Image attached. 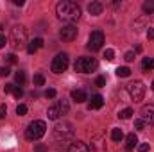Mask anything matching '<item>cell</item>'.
I'll use <instances>...</instances> for the list:
<instances>
[{
    "instance_id": "6da1fadb",
    "label": "cell",
    "mask_w": 154,
    "mask_h": 152,
    "mask_svg": "<svg viewBox=\"0 0 154 152\" xmlns=\"http://www.w3.org/2000/svg\"><path fill=\"white\" fill-rule=\"evenodd\" d=\"M56 13H57V18L63 22H75L81 18V7L75 2H70V0L59 2L56 7Z\"/></svg>"
},
{
    "instance_id": "7a4b0ae2",
    "label": "cell",
    "mask_w": 154,
    "mask_h": 152,
    "mask_svg": "<svg viewBox=\"0 0 154 152\" xmlns=\"http://www.w3.org/2000/svg\"><path fill=\"white\" fill-rule=\"evenodd\" d=\"M45 132H47V123L43 120H34L29 123V127L25 131V138L31 141H38L41 136H45Z\"/></svg>"
},
{
    "instance_id": "3957f363",
    "label": "cell",
    "mask_w": 154,
    "mask_h": 152,
    "mask_svg": "<svg viewBox=\"0 0 154 152\" xmlns=\"http://www.w3.org/2000/svg\"><path fill=\"white\" fill-rule=\"evenodd\" d=\"M99 66L97 59L95 57H79L75 63H74V70L79 74H90V72H95Z\"/></svg>"
},
{
    "instance_id": "277c9868",
    "label": "cell",
    "mask_w": 154,
    "mask_h": 152,
    "mask_svg": "<svg viewBox=\"0 0 154 152\" xmlns=\"http://www.w3.org/2000/svg\"><path fill=\"white\" fill-rule=\"evenodd\" d=\"M68 111H70V104H68V100L61 99V100H57L54 106H50V108L47 109V114H48L50 120H57L59 116L66 114Z\"/></svg>"
},
{
    "instance_id": "5b68a950",
    "label": "cell",
    "mask_w": 154,
    "mask_h": 152,
    "mask_svg": "<svg viewBox=\"0 0 154 152\" xmlns=\"http://www.w3.org/2000/svg\"><path fill=\"white\" fill-rule=\"evenodd\" d=\"M25 41H27V31H25L23 25H16V27L11 29V45H13L14 48L23 47Z\"/></svg>"
},
{
    "instance_id": "8992f818",
    "label": "cell",
    "mask_w": 154,
    "mask_h": 152,
    "mask_svg": "<svg viewBox=\"0 0 154 152\" xmlns=\"http://www.w3.org/2000/svg\"><path fill=\"white\" fill-rule=\"evenodd\" d=\"M74 136V127H72V123H68V122H63V123H57L56 127H54V138L56 140H70Z\"/></svg>"
},
{
    "instance_id": "52a82bcc",
    "label": "cell",
    "mask_w": 154,
    "mask_h": 152,
    "mask_svg": "<svg viewBox=\"0 0 154 152\" xmlns=\"http://www.w3.org/2000/svg\"><path fill=\"white\" fill-rule=\"evenodd\" d=\"M68 65H70L68 54L61 52V54H57V56L54 57V61H52V72H54V74H63V72L68 68Z\"/></svg>"
},
{
    "instance_id": "ba28073f",
    "label": "cell",
    "mask_w": 154,
    "mask_h": 152,
    "mask_svg": "<svg viewBox=\"0 0 154 152\" xmlns=\"http://www.w3.org/2000/svg\"><path fill=\"white\" fill-rule=\"evenodd\" d=\"M127 91H129V95H131V99L134 102H140L143 99V95H145V86H143L142 81H134V82H131L127 86Z\"/></svg>"
},
{
    "instance_id": "9c48e42d",
    "label": "cell",
    "mask_w": 154,
    "mask_h": 152,
    "mask_svg": "<svg viewBox=\"0 0 154 152\" xmlns=\"http://www.w3.org/2000/svg\"><path fill=\"white\" fill-rule=\"evenodd\" d=\"M102 43H104V34H102V31H93L91 34H90V38H88V48L90 50H100L102 48Z\"/></svg>"
},
{
    "instance_id": "30bf717a",
    "label": "cell",
    "mask_w": 154,
    "mask_h": 152,
    "mask_svg": "<svg viewBox=\"0 0 154 152\" xmlns=\"http://www.w3.org/2000/svg\"><path fill=\"white\" fill-rule=\"evenodd\" d=\"M77 32H79L77 27L70 23V25H65V27L59 31V36H61L63 41H74V39L77 38Z\"/></svg>"
},
{
    "instance_id": "8fae6325",
    "label": "cell",
    "mask_w": 154,
    "mask_h": 152,
    "mask_svg": "<svg viewBox=\"0 0 154 152\" xmlns=\"http://www.w3.org/2000/svg\"><path fill=\"white\" fill-rule=\"evenodd\" d=\"M140 114H142V120H143L145 123L154 125V106H152V104L143 106V108H142V111H140Z\"/></svg>"
},
{
    "instance_id": "7c38bea8",
    "label": "cell",
    "mask_w": 154,
    "mask_h": 152,
    "mask_svg": "<svg viewBox=\"0 0 154 152\" xmlns=\"http://www.w3.org/2000/svg\"><path fill=\"white\" fill-rule=\"evenodd\" d=\"M104 106V99L100 97V95H93L91 97V100H90V104H88V109L91 111V109H100Z\"/></svg>"
},
{
    "instance_id": "4fadbf2b",
    "label": "cell",
    "mask_w": 154,
    "mask_h": 152,
    "mask_svg": "<svg viewBox=\"0 0 154 152\" xmlns=\"http://www.w3.org/2000/svg\"><path fill=\"white\" fill-rule=\"evenodd\" d=\"M68 152H90V147L84 141H74L68 147Z\"/></svg>"
},
{
    "instance_id": "5bb4252c",
    "label": "cell",
    "mask_w": 154,
    "mask_h": 152,
    "mask_svg": "<svg viewBox=\"0 0 154 152\" xmlns=\"http://www.w3.org/2000/svg\"><path fill=\"white\" fill-rule=\"evenodd\" d=\"M102 9H104V5H102L100 2H91V4L88 5V11H90V14H93V16L102 14Z\"/></svg>"
},
{
    "instance_id": "9a60e30c",
    "label": "cell",
    "mask_w": 154,
    "mask_h": 152,
    "mask_svg": "<svg viewBox=\"0 0 154 152\" xmlns=\"http://www.w3.org/2000/svg\"><path fill=\"white\" fill-rule=\"evenodd\" d=\"M41 47H43V39H41V38H36V39H32V41L29 43V47H27V52H29V54H34V52H36V50H39Z\"/></svg>"
},
{
    "instance_id": "2e32d148",
    "label": "cell",
    "mask_w": 154,
    "mask_h": 152,
    "mask_svg": "<svg viewBox=\"0 0 154 152\" xmlns=\"http://www.w3.org/2000/svg\"><path fill=\"white\" fill-rule=\"evenodd\" d=\"M125 141H127V143H125V149H127V150H133L134 147H138V138H136V134H134V132H133V134H129V136L125 138Z\"/></svg>"
},
{
    "instance_id": "e0dca14e",
    "label": "cell",
    "mask_w": 154,
    "mask_h": 152,
    "mask_svg": "<svg viewBox=\"0 0 154 152\" xmlns=\"http://www.w3.org/2000/svg\"><path fill=\"white\" fill-rule=\"evenodd\" d=\"M72 99L75 100L77 104L84 102V100H86V93H84V90H74V91H72Z\"/></svg>"
},
{
    "instance_id": "ac0fdd59",
    "label": "cell",
    "mask_w": 154,
    "mask_h": 152,
    "mask_svg": "<svg viewBox=\"0 0 154 152\" xmlns=\"http://www.w3.org/2000/svg\"><path fill=\"white\" fill-rule=\"evenodd\" d=\"M142 68H143V72L154 70V57H143V61H142Z\"/></svg>"
},
{
    "instance_id": "d6986e66",
    "label": "cell",
    "mask_w": 154,
    "mask_h": 152,
    "mask_svg": "<svg viewBox=\"0 0 154 152\" xmlns=\"http://www.w3.org/2000/svg\"><path fill=\"white\" fill-rule=\"evenodd\" d=\"M115 72H116V75L118 77H129L131 75V70H129L127 66H118Z\"/></svg>"
},
{
    "instance_id": "ffe728a7",
    "label": "cell",
    "mask_w": 154,
    "mask_h": 152,
    "mask_svg": "<svg viewBox=\"0 0 154 152\" xmlns=\"http://www.w3.org/2000/svg\"><path fill=\"white\" fill-rule=\"evenodd\" d=\"M122 138H124L122 129H118V127H116V129H113V131H111V140H113V141H120Z\"/></svg>"
},
{
    "instance_id": "44dd1931",
    "label": "cell",
    "mask_w": 154,
    "mask_h": 152,
    "mask_svg": "<svg viewBox=\"0 0 154 152\" xmlns=\"http://www.w3.org/2000/svg\"><path fill=\"white\" fill-rule=\"evenodd\" d=\"M14 79H16V82L20 84V86H23L25 84V81H27V77H25V72H16V75H14Z\"/></svg>"
},
{
    "instance_id": "7402d4cb",
    "label": "cell",
    "mask_w": 154,
    "mask_h": 152,
    "mask_svg": "<svg viewBox=\"0 0 154 152\" xmlns=\"http://www.w3.org/2000/svg\"><path fill=\"white\" fill-rule=\"evenodd\" d=\"M131 114H133V109H131V108H125V109H122V111H120L118 116H120L122 120H129V118H131Z\"/></svg>"
},
{
    "instance_id": "603a6c76",
    "label": "cell",
    "mask_w": 154,
    "mask_h": 152,
    "mask_svg": "<svg viewBox=\"0 0 154 152\" xmlns=\"http://www.w3.org/2000/svg\"><path fill=\"white\" fill-rule=\"evenodd\" d=\"M143 11L147 13V14H151V13H154V2H143Z\"/></svg>"
},
{
    "instance_id": "cb8c5ba5",
    "label": "cell",
    "mask_w": 154,
    "mask_h": 152,
    "mask_svg": "<svg viewBox=\"0 0 154 152\" xmlns=\"http://www.w3.org/2000/svg\"><path fill=\"white\" fill-rule=\"evenodd\" d=\"M32 81H34V86H43L45 84V77L41 75V74H36Z\"/></svg>"
},
{
    "instance_id": "d4e9b609",
    "label": "cell",
    "mask_w": 154,
    "mask_h": 152,
    "mask_svg": "<svg viewBox=\"0 0 154 152\" xmlns=\"http://www.w3.org/2000/svg\"><path fill=\"white\" fill-rule=\"evenodd\" d=\"M16 114H18V116L27 114V106H25V104H18V106H16Z\"/></svg>"
},
{
    "instance_id": "484cf974",
    "label": "cell",
    "mask_w": 154,
    "mask_h": 152,
    "mask_svg": "<svg viewBox=\"0 0 154 152\" xmlns=\"http://www.w3.org/2000/svg\"><path fill=\"white\" fill-rule=\"evenodd\" d=\"M104 57H106L108 61H113V59H115V50H111V48H108V50L104 52Z\"/></svg>"
},
{
    "instance_id": "4316f807",
    "label": "cell",
    "mask_w": 154,
    "mask_h": 152,
    "mask_svg": "<svg viewBox=\"0 0 154 152\" xmlns=\"http://www.w3.org/2000/svg\"><path fill=\"white\" fill-rule=\"evenodd\" d=\"M134 129H136V131H143V129H145V122H143L142 118L136 120V122H134Z\"/></svg>"
},
{
    "instance_id": "83f0119b",
    "label": "cell",
    "mask_w": 154,
    "mask_h": 152,
    "mask_svg": "<svg viewBox=\"0 0 154 152\" xmlns=\"http://www.w3.org/2000/svg\"><path fill=\"white\" fill-rule=\"evenodd\" d=\"M95 84L99 86V88H102L104 84H106V77H102V75H99L97 79H95Z\"/></svg>"
},
{
    "instance_id": "f1b7e54d",
    "label": "cell",
    "mask_w": 154,
    "mask_h": 152,
    "mask_svg": "<svg viewBox=\"0 0 154 152\" xmlns=\"http://www.w3.org/2000/svg\"><path fill=\"white\" fill-rule=\"evenodd\" d=\"M45 97H47V99H54V97H56V90H54V88H48V90L45 91Z\"/></svg>"
},
{
    "instance_id": "f546056e",
    "label": "cell",
    "mask_w": 154,
    "mask_h": 152,
    "mask_svg": "<svg viewBox=\"0 0 154 152\" xmlns=\"http://www.w3.org/2000/svg\"><path fill=\"white\" fill-rule=\"evenodd\" d=\"M9 74H11V70L7 66H0V77H7Z\"/></svg>"
},
{
    "instance_id": "4dcf8cb0",
    "label": "cell",
    "mask_w": 154,
    "mask_h": 152,
    "mask_svg": "<svg viewBox=\"0 0 154 152\" xmlns=\"http://www.w3.org/2000/svg\"><path fill=\"white\" fill-rule=\"evenodd\" d=\"M13 95H14L16 99H20V97L23 95V90H22V88H16V86H14V90H13Z\"/></svg>"
},
{
    "instance_id": "1f68e13d",
    "label": "cell",
    "mask_w": 154,
    "mask_h": 152,
    "mask_svg": "<svg viewBox=\"0 0 154 152\" xmlns=\"http://www.w3.org/2000/svg\"><path fill=\"white\" fill-rule=\"evenodd\" d=\"M124 59H125V61H133V59H134V52H133V50H129V52H125V56H124Z\"/></svg>"
},
{
    "instance_id": "d6a6232c",
    "label": "cell",
    "mask_w": 154,
    "mask_h": 152,
    "mask_svg": "<svg viewBox=\"0 0 154 152\" xmlns=\"http://www.w3.org/2000/svg\"><path fill=\"white\" fill-rule=\"evenodd\" d=\"M34 152H48V149H47L45 145H41V143H38V145L34 147Z\"/></svg>"
},
{
    "instance_id": "836d02e7",
    "label": "cell",
    "mask_w": 154,
    "mask_h": 152,
    "mask_svg": "<svg viewBox=\"0 0 154 152\" xmlns=\"http://www.w3.org/2000/svg\"><path fill=\"white\" fill-rule=\"evenodd\" d=\"M16 61H18V59H16V56H14V54H9V56H7V63H11V65H14Z\"/></svg>"
},
{
    "instance_id": "e575fe53",
    "label": "cell",
    "mask_w": 154,
    "mask_h": 152,
    "mask_svg": "<svg viewBox=\"0 0 154 152\" xmlns=\"http://www.w3.org/2000/svg\"><path fill=\"white\" fill-rule=\"evenodd\" d=\"M13 90H14V84H5L4 86V91L5 93H13Z\"/></svg>"
},
{
    "instance_id": "d590c367",
    "label": "cell",
    "mask_w": 154,
    "mask_h": 152,
    "mask_svg": "<svg viewBox=\"0 0 154 152\" xmlns=\"http://www.w3.org/2000/svg\"><path fill=\"white\" fill-rule=\"evenodd\" d=\"M138 150L140 152H147L149 150V143H142V145H138Z\"/></svg>"
},
{
    "instance_id": "8d00e7d4",
    "label": "cell",
    "mask_w": 154,
    "mask_h": 152,
    "mask_svg": "<svg viewBox=\"0 0 154 152\" xmlns=\"http://www.w3.org/2000/svg\"><path fill=\"white\" fill-rule=\"evenodd\" d=\"M5 113H7V108H5V104H2V106H0V118H4Z\"/></svg>"
},
{
    "instance_id": "74e56055",
    "label": "cell",
    "mask_w": 154,
    "mask_h": 152,
    "mask_svg": "<svg viewBox=\"0 0 154 152\" xmlns=\"http://www.w3.org/2000/svg\"><path fill=\"white\" fill-rule=\"evenodd\" d=\"M147 38L154 39V29H152V27H149V31H147Z\"/></svg>"
},
{
    "instance_id": "f35d334b",
    "label": "cell",
    "mask_w": 154,
    "mask_h": 152,
    "mask_svg": "<svg viewBox=\"0 0 154 152\" xmlns=\"http://www.w3.org/2000/svg\"><path fill=\"white\" fill-rule=\"evenodd\" d=\"M5 43H7L5 36H2V34H0V48H4V47H5Z\"/></svg>"
},
{
    "instance_id": "ab89813d",
    "label": "cell",
    "mask_w": 154,
    "mask_h": 152,
    "mask_svg": "<svg viewBox=\"0 0 154 152\" xmlns=\"http://www.w3.org/2000/svg\"><path fill=\"white\" fill-rule=\"evenodd\" d=\"M151 88H152V90H154V81H152V86H151Z\"/></svg>"
},
{
    "instance_id": "60d3db41",
    "label": "cell",
    "mask_w": 154,
    "mask_h": 152,
    "mask_svg": "<svg viewBox=\"0 0 154 152\" xmlns=\"http://www.w3.org/2000/svg\"><path fill=\"white\" fill-rule=\"evenodd\" d=\"M0 29H2V27H0Z\"/></svg>"
}]
</instances>
